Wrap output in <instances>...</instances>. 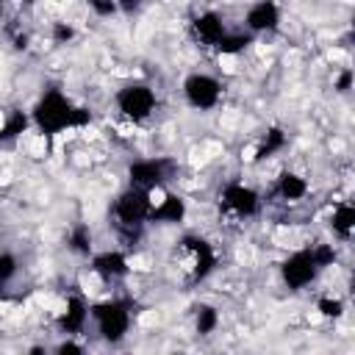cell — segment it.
Instances as JSON below:
<instances>
[{
	"label": "cell",
	"instance_id": "1",
	"mask_svg": "<svg viewBox=\"0 0 355 355\" xmlns=\"http://www.w3.org/2000/svg\"><path fill=\"white\" fill-rule=\"evenodd\" d=\"M33 119L44 133H61L72 125H80L86 119V114H80V108H75L61 92H47L36 103Z\"/></svg>",
	"mask_w": 355,
	"mask_h": 355
},
{
	"label": "cell",
	"instance_id": "2",
	"mask_svg": "<svg viewBox=\"0 0 355 355\" xmlns=\"http://www.w3.org/2000/svg\"><path fill=\"white\" fill-rule=\"evenodd\" d=\"M89 313L94 316L97 330H100V336H103L105 341L116 344V341L125 338V333H128V327H130V313H128V308H125L122 302H114V300H111V302H100V305H94Z\"/></svg>",
	"mask_w": 355,
	"mask_h": 355
},
{
	"label": "cell",
	"instance_id": "3",
	"mask_svg": "<svg viewBox=\"0 0 355 355\" xmlns=\"http://www.w3.org/2000/svg\"><path fill=\"white\" fill-rule=\"evenodd\" d=\"M116 108L128 119L141 122L155 111V92L147 83H128L116 92Z\"/></svg>",
	"mask_w": 355,
	"mask_h": 355
},
{
	"label": "cell",
	"instance_id": "4",
	"mask_svg": "<svg viewBox=\"0 0 355 355\" xmlns=\"http://www.w3.org/2000/svg\"><path fill=\"white\" fill-rule=\"evenodd\" d=\"M316 272H319V263H316V258H313L311 250H300V252L288 255L283 261V266H280V275H283L286 286L294 288V291L297 288H305L308 283H313Z\"/></svg>",
	"mask_w": 355,
	"mask_h": 355
},
{
	"label": "cell",
	"instance_id": "5",
	"mask_svg": "<svg viewBox=\"0 0 355 355\" xmlns=\"http://www.w3.org/2000/svg\"><path fill=\"white\" fill-rule=\"evenodd\" d=\"M183 94H186L189 105H194V108H214L219 103L222 86L216 78H211L205 72H194L183 80Z\"/></svg>",
	"mask_w": 355,
	"mask_h": 355
},
{
	"label": "cell",
	"instance_id": "6",
	"mask_svg": "<svg viewBox=\"0 0 355 355\" xmlns=\"http://www.w3.org/2000/svg\"><path fill=\"white\" fill-rule=\"evenodd\" d=\"M150 194L147 189H128L116 197V205H114V214L122 225H141L147 216H150Z\"/></svg>",
	"mask_w": 355,
	"mask_h": 355
},
{
	"label": "cell",
	"instance_id": "7",
	"mask_svg": "<svg viewBox=\"0 0 355 355\" xmlns=\"http://www.w3.org/2000/svg\"><path fill=\"white\" fill-rule=\"evenodd\" d=\"M164 169L166 164L164 161H155V158H144V161H133L128 175H130V186L136 189H155L164 183Z\"/></svg>",
	"mask_w": 355,
	"mask_h": 355
},
{
	"label": "cell",
	"instance_id": "8",
	"mask_svg": "<svg viewBox=\"0 0 355 355\" xmlns=\"http://www.w3.org/2000/svg\"><path fill=\"white\" fill-rule=\"evenodd\" d=\"M222 205L230 208V211L239 214V216H250V214H255V208H258V194H255L250 186H244V183H230V186H225V191H222Z\"/></svg>",
	"mask_w": 355,
	"mask_h": 355
},
{
	"label": "cell",
	"instance_id": "9",
	"mask_svg": "<svg viewBox=\"0 0 355 355\" xmlns=\"http://www.w3.org/2000/svg\"><path fill=\"white\" fill-rule=\"evenodd\" d=\"M280 22V8L275 0H261L247 11V28L261 33V31H275Z\"/></svg>",
	"mask_w": 355,
	"mask_h": 355
},
{
	"label": "cell",
	"instance_id": "10",
	"mask_svg": "<svg viewBox=\"0 0 355 355\" xmlns=\"http://www.w3.org/2000/svg\"><path fill=\"white\" fill-rule=\"evenodd\" d=\"M94 272L100 275V277H105V280H116V277H122V275H128V258L122 255V252H100V255H94Z\"/></svg>",
	"mask_w": 355,
	"mask_h": 355
},
{
	"label": "cell",
	"instance_id": "11",
	"mask_svg": "<svg viewBox=\"0 0 355 355\" xmlns=\"http://www.w3.org/2000/svg\"><path fill=\"white\" fill-rule=\"evenodd\" d=\"M86 319H89V308L83 305V300L80 297H69L67 300V308L61 313V327L67 333H78V330H83Z\"/></svg>",
	"mask_w": 355,
	"mask_h": 355
},
{
	"label": "cell",
	"instance_id": "12",
	"mask_svg": "<svg viewBox=\"0 0 355 355\" xmlns=\"http://www.w3.org/2000/svg\"><path fill=\"white\" fill-rule=\"evenodd\" d=\"M194 31H197V36H200L205 44H214V47H216V44L222 42V36H225V25H222V19H219L214 11L197 17Z\"/></svg>",
	"mask_w": 355,
	"mask_h": 355
},
{
	"label": "cell",
	"instance_id": "13",
	"mask_svg": "<svg viewBox=\"0 0 355 355\" xmlns=\"http://www.w3.org/2000/svg\"><path fill=\"white\" fill-rule=\"evenodd\" d=\"M189 244H191V255H194V277H205L214 269V252L200 239H191Z\"/></svg>",
	"mask_w": 355,
	"mask_h": 355
},
{
	"label": "cell",
	"instance_id": "14",
	"mask_svg": "<svg viewBox=\"0 0 355 355\" xmlns=\"http://www.w3.org/2000/svg\"><path fill=\"white\" fill-rule=\"evenodd\" d=\"M277 191H280V197H283V200H300V197H305V191H308V183H305L300 175H294V172H286V175H280Z\"/></svg>",
	"mask_w": 355,
	"mask_h": 355
},
{
	"label": "cell",
	"instance_id": "15",
	"mask_svg": "<svg viewBox=\"0 0 355 355\" xmlns=\"http://www.w3.org/2000/svg\"><path fill=\"white\" fill-rule=\"evenodd\" d=\"M352 227H355V208L352 205H338L336 214H333V230L341 239H349Z\"/></svg>",
	"mask_w": 355,
	"mask_h": 355
},
{
	"label": "cell",
	"instance_id": "16",
	"mask_svg": "<svg viewBox=\"0 0 355 355\" xmlns=\"http://www.w3.org/2000/svg\"><path fill=\"white\" fill-rule=\"evenodd\" d=\"M316 308H319V313L327 316V319H338V316L344 313V302H341L338 297H322V300L316 302Z\"/></svg>",
	"mask_w": 355,
	"mask_h": 355
},
{
	"label": "cell",
	"instance_id": "17",
	"mask_svg": "<svg viewBox=\"0 0 355 355\" xmlns=\"http://www.w3.org/2000/svg\"><path fill=\"white\" fill-rule=\"evenodd\" d=\"M214 327H216V311L214 308H200V313H197V330L205 336Z\"/></svg>",
	"mask_w": 355,
	"mask_h": 355
},
{
	"label": "cell",
	"instance_id": "18",
	"mask_svg": "<svg viewBox=\"0 0 355 355\" xmlns=\"http://www.w3.org/2000/svg\"><path fill=\"white\" fill-rule=\"evenodd\" d=\"M17 275V258L11 252H0V283L11 280Z\"/></svg>",
	"mask_w": 355,
	"mask_h": 355
},
{
	"label": "cell",
	"instance_id": "19",
	"mask_svg": "<svg viewBox=\"0 0 355 355\" xmlns=\"http://www.w3.org/2000/svg\"><path fill=\"white\" fill-rule=\"evenodd\" d=\"M280 144H283V133H280L277 128H275V130H269V139H266V141H263V147L258 150V158H266V155H269L272 150H277Z\"/></svg>",
	"mask_w": 355,
	"mask_h": 355
},
{
	"label": "cell",
	"instance_id": "20",
	"mask_svg": "<svg viewBox=\"0 0 355 355\" xmlns=\"http://www.w3.org/2000/svg\"><path fill=\"white\" fill-rule=\"evenodd\" d=\"M72 247H75L78 252H89V233H86V227H80V230L72 236Z\"/></svg>",
	"mask_w": 355,
	"mask_h": 355
},
{
	"label": "cell",
	"instance_id": "21",
	"mask_svg": "<svg viewBox=\"0 0 355 355\" xmlns=\"http://www.w3.org/2000/svg\"><path fill=\"white\" fill-rule=\"evenodd\" d=\"M58 352H83V347H78V344H72V341H64V344H58Z\"/></svg>",
	"mask_w": 355,
	"mask_h": 355
},
{
	"label": "cell",
	"instance_id": "22",
	"mask_svg": "<svg viewBox=\"0 0 355 355\" xmlns=\"http://www.w3.org/2000/svg\"><path fill=\"white\" fill-rule=\"evenodd\" d=\"M116 3H119L122 8H136V6L141 3V0H116Z\"/></svg>",
	"mask_w": 355,
	"mask_h": 355
}]
</instances>
